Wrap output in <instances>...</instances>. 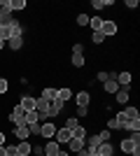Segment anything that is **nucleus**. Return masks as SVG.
Wrapping results in <instances>:
<instances>
[{"label": "nucleus", "instance_id": "7ed1b4c3", "mask_svg": "<svg viewBox=\"0 0 140 156\" xmlns=\"http://www.w3.org/2000/svg\"><path fill=\"white\" fill-rule=\"evenodd\" d=\"M35 112L40 119H49V103L45 98H35Z\"/></svg>", "mask_w": 140, "mask_h": 156}, {"label": "nucleus", "instance_id": "58836bf2", "mask_svg": "<svg viewBox=\"0 0 140 156\" xmlns=\"http://www.w3.org/2000/svg\"><path fill=\"white\" fill-rule=\"evenodd\" d=\"M126 7L128 9H135V7H138V0H126Z\"/></svg>", "mask_w": 140, "mask_h": 156}, {"label": "nucleus", "instance_id": "f8f14e48", "mask_svg": "<svg viewBox=\"0 0 140 156\" xmlns=\"http://www.w3.org/2000/svg\"><path fill=\"white\" fill-rule=\"evenodd\" d=\"M103 91L110 93V96H114V93L119 91V84H117V79H107V82H103Z\"/></svg>", "mask_w": 140, "mask_h": 156}, {"label": "nucleus", "instance_id": "37998d69", "mask_svg": "<svg viewBox=\"0 0 140 156\" xmlns=\"http://www.w3.org/2000/svg\"><path fill=\"white\" fill-rule=\"evenodd\" d=\"M5 144V133H0V147Z\"/></svg>", "mask_w": 140, "mask_h": 156}, {"label": "nucleus", "instance_id": "6e6552de", "mask_svg": "<svg viewBox=\"0 0 140 156\" xmlns=\"http://www.w3.org/2000/svg\"><path fill=\"white\" fill-rule=\"evenodd\" d=\"M84 147H87V140H80V137H70V142H68V149L73 151V154H77Z\"/></svg>", "mask_w": 140, "mask_h": 156}, {"label": "nucleus", "instance_id": "2f4dec72", "mask_svg": "<svg viewBox=\"0 0 140 156\" xmlns=\"http://www.w3.org/2000/svg\"><path fill=\"white\" fill-rule=\"evenodd\" d=\"M89 19L91 16H87V14H77V26H89Z\"/></svg>", "mask_w": 140, "mask_h": 156}, {"label": "nucleus", "instance_id": "a211bd4d", "mask_svg": "<svg viewBox=\"0 0 140 156\" xmlns=\"http://www.w3.org/2000/svg\"><path fill=\"white\" fill-rule=\"evenodd\" d=\"M5 44L9 47L12 51H19L21 47H23V37H9V40H7V42H5Z\"/></svg>", "mask_w": 140, "mask_h": 156}, {"label": "nucleus", "instance_id": "c85d7f7f", "mask_svg": "<svg viewBox=\"0 0 140 156\" xmlns=\"http://www.w3.org/2000/svg\"><path fill=\"white\" fill-rule=\"evenodd\" d=\"M91 40H93V44H103V42H105V35H103L100 30H96V33L91 35Z\"/></svg>", "mask_w": 140, "mask_h": 156}, {"label": "nucleus", "instance_id": "a19ab883", "mask_svg": "<svg viewBox=\"0 0 140 156\" xmlns=\"http://www.w3.org/2000/svg\"><path fill=\"white\" fill-rule=\"evenodd\" d=\"M31 154H35V156H42L45 151H42V147H33V151H31Z\"/></svg>", "mask_w": 140, "mask_h": 156}, {"label": "nucleus", "instance_id": "a18cd8bd", "mask_svg": "<svg viewBox=\"0 0 140 156\" xmlns=\"http://www.w3.org/2000/svg\"><path fill=\"white\" fill-rule=\"evenodd\" d=\"M0 156H7V154H5V144H2V147H0Z\"/></svg>", "mask_w": 140, "mask_h": 156}, {"label": "nucleus", "instance_id": "f257e3e1", "mask_svg": "<svg viewBox=\"0 0 140 156\" xmlns=\"http://www.w3.org/2000/svg\"><path fill=\"white\" fill-rule=\"evenodd\" d=\"M126 124H128V119L124 117V112H119L117 117L107 119V130H126Z\"/></svg>", "mask_w": 140, "mask_h": 156}, {"label": "nucleus", "instance_id": "b1692460", "mask_svg": "<svg viewBox=\"0 0 140 156\" xmlns=\"http://www.w3.org/2000/svg\"><path fill=\"white\" fill-rule=\"evenodd\" d=\"M124 117H126L128 121H131V119H140V112L135 110V107H126V110H124Z\"/></svg>", "mask_w": 140, "mask_h": 156}, {"label": "nucleus", "instance_id": "e433bc0d", "mask_svg": "<svg viewBox=\"0 0 140 156\" xmlns=\"http://www.w3.org/2000/svg\"><path fill=\"white\" fill-rule=\"evenodd\" d=\"M73 54H84V44H80V42L73 44Z\"/></svg>", "mask_w": 140, "mask_h": 156}, {"label": "nucleus", "instance_id": "f3484780", "mask_svg": "<svg viewBox=\"0 0 140 156\" xmlns=\"http://www.w3.org/2000/svg\"><path fill=\"white\" fill-rule=\"evenodd\" d=\"M128 98H131V96H128V89H121V86H119V91L114 93V100H117L119 105H126Z\"/></svg>", "mask_w": 140, "mask_h": 156}, {"label": "nucleus", "instance_id": "393cba45", "mask_svg": "<svg viewBox=\"0 0 140 156\" xmlns=\"http://www.w3.org/2000/svg\"><path fill=\"white\" fill-rule=\"evenodd\" d=\"M126 130H131V133H140V119H131L126 124Z\"/></svg>", "mask_w": 140, "mask_h": 156}, {"label": "nucleus", "instance_id": "412c9836", "mask_svg": "<svg viewBox=\"0 0 140 156\" xmlns=\"http://www.w3.org/2000/svg\"><path fill=\"white\" fill-rule=\"evenodd\" d=\"M40 98H45L47 103L56 100V89H49V86H47V89H42V96H40Z\"/></svg>", "mask_w": 140, "mask_h": 156}, {"label": "nucleus", "instance_id": "f704fd0d", "mask_svg": "<svg viewBox=\"0 0 140 156\" xmlns=\"http://www.w3.org/2000/svg\"><path fill=\"white\" fill-rule=\"evenodd\" d=\"M5 154L7 156H14V154H16V144H5Z\"/></svg>", "mask_w": 140, "mask_h": 156}, {"label": "nucleus", "instance_id": "7c9ffc66", "mask_svg": "<svg viewBox=\"0 0 140 156\" xmlns=\"http://www.w3.org/2000/svg\"><path fill=\"white\" fill-rule=\"evenodd\" d=\"M40 128H42L40 121H35V124H28V130H31V135H40Z\"/></svg>", "mask_w": 140, "mask_h": 156}, {"label": "nucleus", "instance_id": "f03ea898", "mask_svg": "<svg viewBox=\"0 0 140 156\" xmlns=\"http://www.w3.org/2000/svg\"><path fill=\"white\" fill-rule=\"evenodd\" d=\"M9 121H12L14 126H23V124H26V112H23L21 105H14L12 114H9Z\"/></svg>", "mask_w": 140, "mask_h": 156}, {"label": "nucleus", "instance_id": "aec40b11", "mask_svg": "<svg viewBox=\"0 0 140 156\" xmlns=\"http://www.w3.org/2000/svg\"><path fill=\"white\" fill-rule=\"evenodd\" d=\"M9 9L12 12H23L26 9V0H9Z\"/></svg>", "mask_w": 140, "mask_h": 156}, {"label": "nucleus", "instance_id": "49530a36", "mask_svg": "<svg viewBox=\"0 0 140 156\" xmlns=\"http://www.w3.org/2000/svg\"><path fill=\"white\" fill-rule=\"evenodd\" d=\"M56 156H70V154H68V151H59Z\"/></svg>", "mask_w": 140, "mask_h": 156}, {"label": "nucleus", "instance_id": "a878e982", "mask_svg": "<svg viewBox=\"0 0 140 156\" xmlns=\"http://www.w3.org/2000/svg\"><path fill=\"white\" fill-rule=\"evenodd\" d=\"M73 137H80V140H87V128H84V126H77V128L73 130Z\"/></svg>", "mask_w": 140, "mask_h": 156}, {"label": "nucleus", "instance_id": "6ab92c4d", "mask_svg": "<svg viewBox=\"0 0 140 156\" xmlns=\"http://www.w3.org/2000/svg\"><path fill=\"white\" fill-rule=\"evenodd\" d=\"M9 37H12V28H9V23H2L0 26V42H7Z\"/></svg>", "mask_w": 140, "mask_h": 156}, {"label": "nucleus", "instance_id": "4be33fe9", "mask_svg": "<svg viewBox=\"0 0 140 156\" xmlns=\"http://www.w3.org/2000/svg\"><path fill=\"white\" fill-rule=\"evenodd\" d=\"M56 98L66 103V100H70V98H73V91H70L68 86H66V89H59V91H56Z\"/></svg>", "mask_w": 140, "mask_h": 156}, {"label": "nucleus", "instance_id": "9d476101", "mask_svg": "<svg viewBox=\"0 0 140 156\" xmlns=\"http://www.w3.org/2000/svg\"><path fill=\"white\" fill-rule=\"evenodd\" d=\"M40 135L42 137H54V135H56V126H54L52 121H45L42 128H40Z\"/></svg>", "mask_w": 140, "mask_h": 156}, {"label": "nucleus", "instance_id": "c03bdc74", "mask_svg": "<svg viewBox=\"0 0 140 156\" xmlns=\"http://www.w3.org/2000/svg\"><path fill=\"white\" fill-rule=\"evenodd\" d=\"M89 156H98V151H96V149H89Z\"/></svg>", "mask_w": 140, "mask_h": 156}, {"label": "nucleus", "instance_id": "ea45409f", "mask_svg": "<svg viewBox=\"0 0 140 156\" xmlns=\"http://www.w3.org/2000/svg\"><path fill=\"white\" fill-rule=\"evenodd\" d=\"M107 79H110V77H107V72H98V82H107Z\"/></svg>", "mask_w": 140, "mask_h": 156}, {"label": "nucleus", "instance_id": "20e7f679", "mask_svg": "<svg viewBox=\"0 0 140 156\" xmlns=\"http://www.w3.org/2000/svg\"><path fill=\"white\" fill-rule=\"evenodd\" d=\"M70 137H73V133H70L68 128H56V135H54V140H56L59 144H68V142H70Z\"/></svg>", "mask_w": 140, "mask_h": 156}, {"label": "nucleus", "instance_id": "c9c22d12", "mask_svg": "<svg viewBox=\"0 0 140 156\" xmlns=\"http://www.w3.org/2000/svg\"><path fill=\"white\" fill-rule=\"evenodd\" d=\"M98 137H100V140H103V142H110V130H100V133H98Z\"/></svg>", "mask_w": 140, "mask_h": 156}, {"label": "nucleus", "instance_id": "2eb2a0df", "mask_svg": "<svg viewBox=\"0 0 140 156\" xmlns=\"http://www.w3.org/2000/svg\"><path fill=\"white\" fill-rule=\"evenodd\" d=\"M96 151H98V156H112V154H114V147H112L110 142H100Z\"/></svg>", "mask_w": 140, "mask_h": 156}, {"label": "nucleus", "instance_id": "5701e85b", "mask_svg": "<svg viewBox=\"0 0 140 156\" xmlns=\"http://www.w3.org/2000/svg\"><path fill=\"white\" fill-rule=\"evenodd\" d=\"M77 126H80V119H77V117H70V119H66V126H63V128H68L70 133H73Z\"/></svg>", "mask_w": 140, "mask_h": 156}, {"label": "nucleus", "instance_id": "0eeeda50", "mask_svg": "<svg viewBox=\"0 0 140 156\" xmlns=\"http://www.w3.org/2000/svg\"><path fill=\"white\" fill-rule=\"evenodd\" d=\"M19 105L23 107V112H33L35 110V98L33 96H21L19 98Z\"/></svg>", "mask_w": 140, "mask_h": 156}, {"label": "nucleus", "instance_id": "423d86ee", "mask_svg": "<svg viewBox=\"0 0 140 156\" xmlns=\"http://www.w3.org/2000/svg\"><path fill=\"white\" fill-rule=\"evenodd\" d=\"M100 33H103L105 37L117 35V23H114V21H103V23H100Z\"/></svg>", "mask_w": 140, "mask_h": 156}, {"label": "nucleus", "instance_id": "72a5a7b5", "mask_svg": "<svg viewBox=\"0 0 140 156\" xmlns=\"http://www.w3.org/2000/svg\"><path fill=\"white\" fill-rule=\"evenodd\" d=\"M93 9H105V0H91Z\"/></svg>", "mask_w": 140, "mask_h": 156}, {"label": "nucleus", "instance_id": "39448f33", "mask_svg": "<svg viewBox=\"0 0 140 156\" xmlns=\"http://www.w3.org/2000/svg\"><path fill=\"white\" fill-rule=\"evenodd\" d=\"M42 151H45V156H56L61 151V144L56 142V140H49V142L42 147Z\"/></svg>", "mask_w": 140, "mask_h": 156}, {"label": "nucleus", "instance_id": "9b49d317", "mask_svg": "<svg viewBox=\"0 0 140 156\" xmlns=\"http://www.w3.org/2000/svg\"><path fill=\"white\" fill-rule=\"evenodd\" d=\"M89 100H91L89 91H80L77 96H75V103H77V107H89Z\"/></svg>", "mask_w": 140, "mask_h": 156}, {"label": "nucleus", "instance_id": "dca6fc26", "mask_svg": "<svg viewBox=\"0 0 140 156\" xmlns=\"http://www.w3.org/2000/svg\"><path fill=\"white\" fill-rule=\"evenodd\" d=\"M117 79H119V82H117V84L121 86V89H128V86H131V72H119V75H117Z\"/></svg>", "mask_w": 140, "mask_h": 156}, {"label": "nucleus", "instance_id": "de8ad7c7", "mask_svg": "<svg viewBox=\"0 0 140 156\" xmlns=\"http://www.w3.org/2000/svg\"><path fill=\"white\" fill-rule=\"evenodd\" d=\"M0 49H5V42H0Z\"/></svg>", "mask_w": 140, "mask_h": 156}, {"label": "nucleus", "instance_id": "79ce46f5", "mask_svg": "<svg viewBox=\"0 0 140 156\" xmlns=\"http://www.w3.org/2000/svg\"><path fill=\"white\" fill-rule=\"evenodd\" d=\"M77 156H89V149H87V147H84V149H80V151H77Z\"/></svg>", "mask_w": 140, "mask_h": 156}, {"label": "nucleus", "instance_id": "bb28decb", "mask_svg": "<svg viewBox=\"0 0 140 156\" xmlns=\"http://www.w3.org/2000/svg\"><path fill=\"white\" fill-rule=\"evenodd\" d=\"M100 23H103V19H100V16H93V19H89V26L93 28V33L100 30Z\"/></svg>", "mask_w": 140, "mask_h": 156}, {"label": "nucleus", "instance_id": "09e8293b", "mask_svg": "<svg viewBox=\"0 0 140 156\" xmlns=\"http://www.w3.org/2000/svg\"><path fill=\"white\" fill-rule=\"evenodd\" d=\"M14 156H21V154H14Z\"/></svg>", "mask_w": 140, "mask_h": 156}, {"label": "nucleus", "instance_id": "c756f323", "mask_svg": "<svg viewBox=\"0 0 140 156\" xmlns=\"http://www.w3.org/2000/svg\"><path fill=\"white\" fill-rule=\"evenodd\" d=\"M35 121H40V117H38V112H26V124H35Z\"/></svg>", "mask_w": 140, "mask_h": 156}, {"label": "nucleus", "instance_id": "ddd939ff", "mask_svg": "<svg viewBox=\"0 0 140 156\" xmlns=\"http://www.w3.org/2000/svg\"><path fill=\"white\" fill-rule=\"evenodd\" d=\"M14 135L19 137V140H28V137H31V130H28V124H23V126H14Z\"/></svg>", "mask_w": 140, "mask_h": 156}, {"label": "nucleus", "instance_id": "1a4fd4ad", "mask_svg": "<svg viewBox=\"0 0 140 156\" xmlns=\"http://www.w3.org/2000/svg\"><path fill=\"white\" fill-rule=\"evenodd\" d=\"M63 107H66V103H63V100H59V98H56V100H52V103H49V117H59Z\"/></svg>", "mask_w": 140, "mask_h": 156}, {"label": "nucleus", "instance_id": "cd10ccee", "mask_svg": "<svg viewBox=\"0 0 140 156\" xmlns=\"http://www.w3.org/2000/svg\"><path fill=\"white\" fill-rule=\"evenodd\" d=\"M73 65L75 68H82L84 65V54H73Z\"/></svg>", "mask_w": 140, "mask_h": 156}, {"label": "nucleus", "instance_id": "473e14b6", "mask_svg": "<svg viewBox=\"0 0 140 156\" xmlns=\"http://www.w3.org/2000/svg\"><path fill=\"white\" fill-rule=\"evenodd\" d=\"M7 91H9V84H7V79L0 77V96H5Z\"/></svg>", "mask_w": 140, "mask_h": 156}, {"label": "nucleus", "instance_id": "4c0bfd02", "mask_svg": "<svg viewBox=\"0 0 140 156\" xmlns=\"http://www.w3.org/2000/svg\"><path fill=\"white\" fill-rule=\"evenodd\" d=\"M89 114V107H77V117H87Z\"/></svg>", "mask_w": 140, "mask_h": 156}, {"label": "nucleus", "instance_id": "8fccbe9b", "mask_svg": "<svg viewBox=\"0 0 140 156\" xmlns=\"http://www.w3.org/2000/svg\"><path fill=\"white\" fill-rule=\"evenodd\" d=\"M42 156H45V154H42Z\"/></svg>", "mask_w": 140, "mask_h": 156}, {"label": "nucleus", "instance_id": "4468645a", "mask_svg": "<svg viewBox=\"0 0 140 156\" xmlns=\"http://www.w3.org/2000/svg\"><path fill=\"white\" fill-rule=\"evenodd\" d=\"M33 151V144L28 142V140H21L19 144H16V154H21V156H28Z\"/></svg>", "mask_w": 140, "mask_h": 156}]
</instances>
